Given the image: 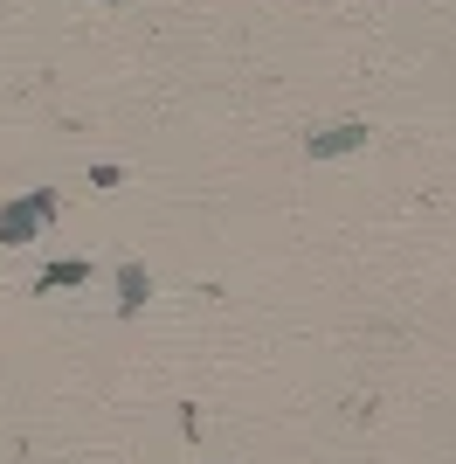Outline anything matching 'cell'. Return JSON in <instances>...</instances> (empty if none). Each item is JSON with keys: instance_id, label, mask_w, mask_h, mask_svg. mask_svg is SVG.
Listing matches in <instances>:
<instances>
[{"instance_id": "1", "label": "cell", "mask_w": 456, "mask_h": 464, "mask_svg": "<svg viewBox=\"0 0 456 464\" xmlns=\"http://www.w3.org/2000/svg\"><path fill=\"white\" fill-rule=\"evenodd\" d=\"M56 208H62V194H56V188H28V194H14V201L0 208V243H7V250L35 243V236L56 222Z\"/></svg>"}, {"instance_id": "2", "label": "cell", "mask_w": 456, "mask_h": 464, "mask_svg": "<svg viewBox=\"0 0 456 464\" xmlns=\"http://www.w3.org/2000/svg\"><path fill=\"white\" fill-rule=\"evenodd\" d=\"M366 118H339V125H318V132L304 139V160H346V153H360L366 146Z\"/></svg>"}, {"instance_id": "3", "label": "cell", "mask_w": 456, "mask_h": 464, "mask_svg": "<svg viewBox=\"0 0 456 464\" xmlns=\"http://www.w3.org/2000/svg\"><path fill=\"white\" fill-rule=\"evenodd\" d=\"M146 305H152V271L146 264H125L118 271V319H138Z\"/></svg>"}, {"instance_id": "4", "label": "cell", "mask_w": 456, "mask_h": 464, "mask_svg": "<svg viewBox=\"0 0 456 464\" xmlns=\"http://www.w3.org/2000/svg\"><path fill=\"white\" fill-rule=\"evenodd\" d=\"M83 277H90V264H83V256H56V264H42L35 298H49V291H62V285H83Z\"/></svg>"}]
</instances>
